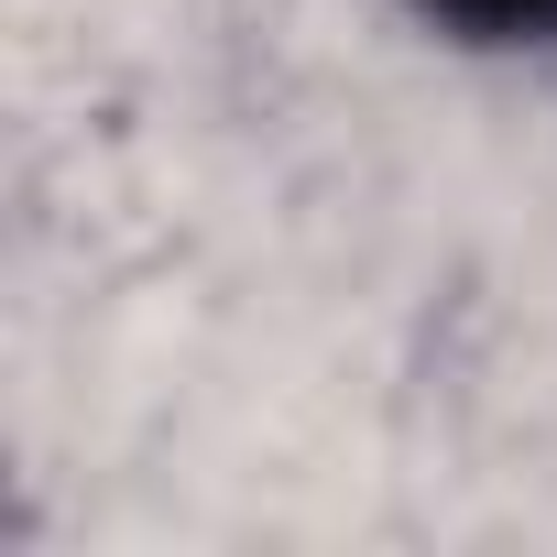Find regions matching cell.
I'll list each match as a JSON object with an SVG mask.
<instances>
[{
  "mask_svg": "<svg viewBox=\"0 0 557 557\" xmlns=\"http://www.w3.org/2000/svg\"><path fill=\"white\" fill-rule=\"evenodd\" d=\"M405 12L448 45H481V55H524V45H557V0H405Z\"/></svg>",
  "mask_w": 557,
  "mask_h": 557,
  "instance_id": "6da1fadb",
  "label": "cell"
}]
</instances>
